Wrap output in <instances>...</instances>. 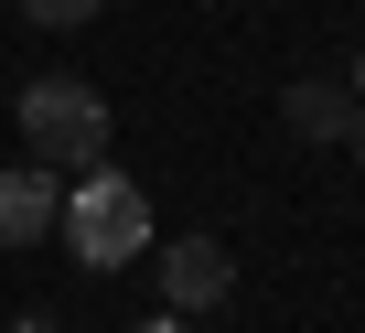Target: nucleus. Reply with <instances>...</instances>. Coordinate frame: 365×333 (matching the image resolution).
Masks as SVG:
<instances>
[{
    "label": "nucleus",
    "instance_id": "obj_1",
    "mask_svg": "<svg viewBox=\"0 0 365 333\" xmlns=\"http://www.w3.org/2000/svg\"><path fill=\"white\" fill-rule=\"evenodd\" d=\"M11 118H22V150L43 161V173H97L108 161V97L86 86V76H33L22 97H11Z\"/></svg>",
    "mask_w": 365,
    "mask_h": 333
},
{
    "label": "nucleus",
    "instance_id": "obj_2",
    "mask_svg": "<svg viewBox=\"0 0 365 333\" xmlns=\"http://www.w3.org/2000/svg\"><path fill=\"white\" fill-rule=\"evenodd\" d=\"M65 247H76V269H129L140 247H150V194L129 183V173H108V161H97V173L65 194Z\"/></svg>",
    "mask_w": 365,
    "mask_h": 333
},
{
    "label": "nucleus",
    "instance_id": "obj_3",
    "mask_svg": "<svg viewBox=\"0 0 365 333\" xmlns=\"http://www.w3.org/2000/svg\"><path fill=\"white\" fill-rule=\"evenodd\" d=\"M150 269H161V301H172L182 322H194V312H215V301H226V280H237V258H226L215 237H172Z\"/></svg>",
    "mask_w": 365,
    "mask_h": 333
},
{
    "label": "nucleus",
    "instance_id": "obj_4",
    "mask_svg": "<svg viewBox=\"0 0 365 333\" xmlns=\"http://www.w3.org/2000/svg\"><path fill=\"white\" fill-rule=\"evenodd\" d=\"M54 215H65V194H54L43 161L0 173V247H43V237H54Z\"/></svg>",
    "mask_w": 365,
    "mask_h": 333
},
{
    "label": "nucleus",
    "instance_id": "obj_5",
    "mask_svg": "<svg viewBox=\"0 0 365 333\" xmlns=\"http://www.w3.org/2000/svg\"><path fill=\"white\" fill-rule=\"evenodd\" d=\"M279 118H290V140H354V129H365L354 86H333V76H301V86H279Z\"/></svg>",
    "mask_w": 365,
    "mask_h": 333
},
{
    "label": "nucleus",
    "instance_id": "obj_6",
    "mask_svg": "<svg viewBox=\"0 0 365 333\" xmlns=\"http://www.w3.org/2000/svg\"><path fill=\"white\" fill-rule=\"evenodd\" d=\"M11 11H22V22H43V33H76V22H97V11H108V0H11Z\"/></svg>",
    "mask_w": 365,
    "mask_h": 333
},
{
    "label": "nucleus",
    "instance_id": "obj_7",
    "mask_svg": "<svg viewBox=\"0 0 365 333\" xmlns=\"http://www.w3.org/2000/svg\"><path fill=\"white\" fill-rule=\"evenodd\" d=\"M129 333H194V322H182V312H150V322H129Z\"/></svg>",
    "mask_w": 365,
    "mask_h": 333
},
{
    "label": "nucleus",
    "instance_id": "obj_8",
    "mask_svg": "<svg viewBox=\"0 0 365 333\" xmlns=\"http://www.w3.org/2000/svg\"><path fill=\"white\" fill-rule=\"evenodd\" d=\"M344 86H354V108H365V54H354V76H344Z\"/></svg>",
    "mask_w": 365,
    "mask_h": 333
},
{
    "label": "nucleus",
    "instance_id": "obj_9",
    "mask_svg": "<svg viewBox=\"0 0 365 333\" xmlns=\"http://www.w3.org/2000/svg\"><path fill=\"white\" fill-rule=\"evenodd\" d=\"M354 161H365V129H354Z\"/></svg>",
    "mask_w": 365,
    "mask_h": 333
}]
</instances>
